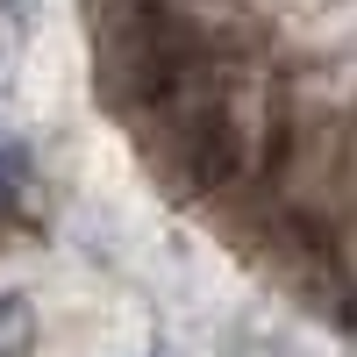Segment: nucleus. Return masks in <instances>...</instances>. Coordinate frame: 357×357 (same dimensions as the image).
Returning a JSON list of instances; mask_svg holds the SVG:
<instances>
[{
	"label": "nucleus",
	"mask_w": 357,
	"mask_h": 357,
	"mask_svg": "<svg viewBox=\"0 0 357 357\" xmlns=\"http://www.w3.org/2000/svg\"><path fill=\"white\" fill-rule=\"evenodd\" d=\"M151 357H172V350H151Z\"/></svg>",
	"instance_id": "nucleus-4"
},
{
	"label": "nucleus",
	"mask_w": 357,
	"mask_h": 357,
	"mask_svg": "<svg viewBox=\"0 0 357 357\" xmlns=\"http://www.w3.org/2000/svg\"><path fill=\"white\" fill-rule=\"evenodd\" d=\"M151 151L165 165V178L186 200H215L250 186V122H243V79L222 86V93L193 100L186 114L151 129Z\"/></svg>",
	"instance_id": "nucleus-1"
},
{
	"label": "nucleus",
	"mask_w": 357,
	"mask_h": 357,
	"mask_svg": "<svg viewBox=\"0 0 357 357\" xmlns=\"http://www.w3.org/2000/svg\"><path fill=\"white\" fill-rule=\"evenodd\" d=\"M22 343H29V307L15 293H0V350H22Z\"/></svg>",
	"instance_id": "nucleus-3"
},
{
	"label": "nucleus",
	"mask_w": 357,
	"mask_h": 357,
	"mask_svg": "<svg viewBox=\"0 0 357 357\" xmlns=\"http://www.w3.org/2000/svg\"><path fill=\"white\" fill-rule=\"evenodd\" d=\"M22 193H29V158L22 151H0V222L22 207Z\"/></svg>",
	"instance_id": "nucleus-2"
}]
</instances>
